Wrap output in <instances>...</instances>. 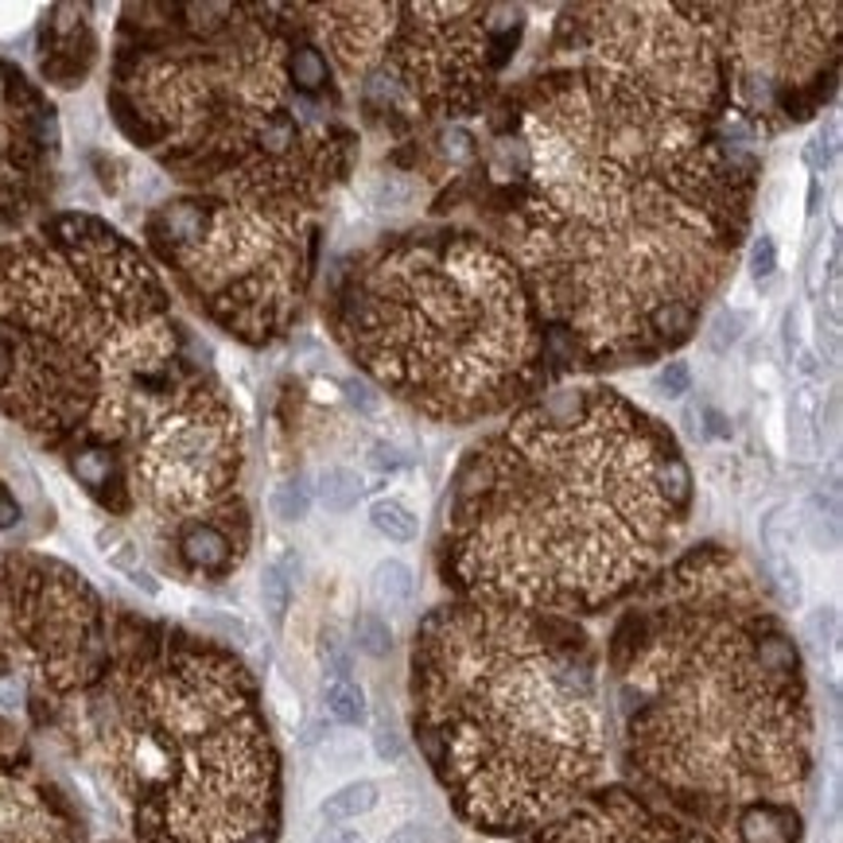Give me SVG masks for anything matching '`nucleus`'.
Wrapping results in <instances>:
<instances>
[{
    "mask_svg": "<svg viewBox=\"0 0 843 843\" xmlns=\"http://www.w3.org/2000/svg\"><path fill=\"white\" fill-rule=\"evenodd\" d=\"M719 125L579 55L521 93L528 164L501 250L567 358L649 361L692 339L751 226L754 159Z\"/></svg>",
    "mask_w": 843,
    "mask_h": 843,
    "instance_id": "nucleus-1",
    "label": "nucleus"
},
{
    "mask_svg": "<svg viewBox=\"0 0 843 843\" xmlns=\"http://www.w3.org/2000/svg\"><path fill=\"white\" fill-rule=\"evenodd\" d=\"M692 506L677 439L622 393L557 389L463 459L444 521L459 599L591 614L668 567Z\"/></svg>",
    "mask_w": 843,
    "mask_h": 843,
    "instance_id": "nucleus-2",
    "label": "nucleus"
},
{
    "mask_svg": "<svg viewBox=\"0 0 843 843\" xmlns=\"http://www.w3.org/2000/svg\"><path fill=\"white\" fill-rule=\"evenodd\" d=\"M611 673L646 797L723 843L758 808H801L816 742L805 661L731 548H695L641 587Z\"/></svg>",
    "mask_w": 843,
    "mask_h": 843,
    "instance_id": "nucleus-3",
    "label": "nucleus"
},
{
    "mask_svg": "<svg viewBox=\"0 0 843 843\" xmlns=\"http://www.w3.org/2000/svg\"><path fill=\"white\" fill-rule=\"evenodd\" d=\"M206 378L156 265L93 214L0 241V412L117 518L120 467Z\"/></svg>",
    "mask_w": 843,
    "mask_h": 843,
    "instance_id": "nucleus-4",
    "label": "nucleus"
},
{
    "mask_svg": "<svg viewBox=\"0 0 843 843\" xmlns=\"http://www.w3.org/2000/svg\"><path fill=\"white\" fill-rule=\"evenodd\" d=\"M292 43V4H132L113 55V117L191 195L323 214L354 137L339 93L296 86Z\"/></svg>",
    "mask_w": 843,
    "mask_h": 843,
    "instance_id": "nucleus-5",
    "label": "nucleus"
},
{
    "mask_svg": "<svg viewBox=\"0 0 843 843\" xmlns=\"http://www.w3.org/2000/svg\"><path fill=\"white\" fill-rule=\"evenodd\" d=\"M412 727L467 825L537 832L602 778L591 641L557 614L455 595L412 641Z\"/></svg>",
    "mask_w": 843,
    "mask_h": 843,
    "instance_id": "nucleus-6",
    "label": "nucleus"
},
{
    "mask_svg": "<svg viewBox=\"0 0 843 843\" xmlns=\"http://www.w3.org/2000/svg\"><path fill=\"white\" fill-rule=\"evenodd\" d=\"M86 719L140 843H277L280 758L230 649L120 618Z\"/></svg>",
    "mask_w": 843,
    "mask_h": 843,
    "instance_id": "nucleus-7",
    "label": "nucleus"
},
{
    "mask_svg": "<svg viewBox=\"0 0 843 843\" xmlns=\"http://www.w3.org/2000/svg\"><path fill=\"white\" fill-rule=\"evenodd\" d=\"M331 327L366 378L436 424L501 417L545 373V323L518 265L471 230H408L354 253Z\"/></svg>",
    "mask_w": 843,
    "mask_h": 843,
    "instance_id": "nucleus-8",
    "label": "nucleus"
},
{
    "mask_svg": "<svg viewBox=\"0 0 843 843\" xmlns=\"http://www.w3.org/2000/svg\"><path fill=\"white\" fill-rule=\"evenodd\" d=\"M319 214L245 199H167L144 218L149 253L210 323L269 346L296 323L316 277Z\"/></svg>",
    "mask_w": 843,
    "mask_h": 843,
    "instance_id": "nucleus-9",
    "label": "nucleus"
},
{
    "mask_svg": "<svg viewBox=\"0 0 843 843\" xmlns=\"http://www.w3.org/2000/svg\"><path fill=\"white\" fill-rule=\"evenodd\" d=\"M307 31L370 113L471 117L501 66L490 4H299Z\"/></svg>",
    "mask_w": 843,
    "mask_h": 843,
    "instance_id": "nucleus-10",
    "label": "nucleus"
},
{
    "mask_svg": "<svg viewBox=\"0 0 843 843\" xmlns=\"http://www.w3.org/2000/svg\"><path fill=\"white\" fill-rule=\"evenodd\" d=\"M105 661V611L82 575L36 552H0V677L59 704L82 695Z\"/></svg>",
    "mask_w": 843,
    "mask_h": 843,
    "instance_id": "nucleus-11",
    "label": "nucleus"
},
{
    "mask_svg": "<svg viewBox=\"0 0 843 843\" xmlns=\"http://www.w3.org/2000/svg\"><path fill=\"white\" fill-rule=\"evenodd\" d=\"M731 113L801 125L825 102L840 59V4H719Z\"/></svg>",
    "mask_w": 843,
    "mask_h": 843,
    "instance_id": "nucleus-12",
    "label": "nucleus"
},
{
    "mask_svg": "<svg viewBox=\"0 0 843 843\" xmlns=\"http://www.w3.org/2000/svg\"><path fill=\"white\" fill-rule=\"evenodd\" d=\"M59 120L16 63L0 59V226L20 222L55 183Z\"/></svg>",
    "mask_w": 843,
    "mask_h": 843,
    "instance_id": "nucleus-13",
    "label": "nucleus"
},
{
    "mask_svg": "<svg viewBox=\"0 0 843 843\" xmlns=\"http://www.w3.org/2000/svg\"><path fill=\"white\" fill-rule=\"evenodd\" d=\"M521 843H723L688 816L626 785L595 789Z\"/></svg>",
    "mask_w": 843,
    "mask_h": 843,
    "instance_id": "nucleus-14",
    "label": "nucleus"
},
{
    "mask_svg": "<svg viewBox=\"0 0 843 843\" xmlns=\"http://www.w3.org/2000/svg\"><path fill=\"white\" fill-rule=\"evenodd\" d=\"M43 75L59 86H78L93 63V36L86 28L82 9L63 4L51 12V24L43 28Z\"/></svg>",
    "mask_w": 843,
    "mask_h": 843,
    "instance_id": "nucleus-15",
    "label": "nucleus"
},
{
    "mask_svg": "<svg viewBox=\"0 0 843 843\" xmlns=\"http://www.w3.org/2000/svg\"><path fill=\"white\" fill-rule=\"evenodd\" d=\"M378 797H381V789L373 785V781H350V785L334 789L331 797L323 801L319 816H323L327 825H346L354 816L373 813V808H378Z\"/></svg>",
    "mask_w": 843,
    "mask_h": 843,
    "instance_id": "nucleus-16",
    "label": "nucleus"
},
{
    "mask_svg": "<svg viewBox=\"0 0 843 843\" xmlns=\"http://www.w3.org/2000/svg\"><path fill=\"white\" fill-rule=\"evenodd\" d=\"M816 389L805 385V389L793 393V405H789V444H793V455L797 459H813L816 455Z\"/></svg>",
    "mask_w": 843,
    "mask_h": 843,
    "instance_id": "nucleus-17",
    "label": "nucleus"
},
{
    "mask_svg": "<svg viewBox=\"0 0 843 843\" xmlns=\"http://www.w3.org/2000/svg\"><path fill=\"white\" fill-rule=\"evenodd\" d=\"M323 707L334 723H343V727H361L370 707H366V692L361 685H354L350 677H334L331 685L323 688Z\"/></svg>",
    "mask_w": 843,
    "mask_h": 843,
    "instance_id": "nucleus-18",
    "label": "nucleus"
},
{
    "mask_svg": "<svg viewBox=\"0 0 843 843\" xmlns=\"http://www.w3.org/2000/svg\"><path fill=\"white\" fill-rule=\"evenodd\" d=\"M373 599L381 602V606H405L408 599H412V591H417V575H412V567L405 564V560H381L378 567H373Z\"/></svg>",
    "mask_w": 843,
    "mask_h": 843,
    "instance_id": "nucleus-19",
    "label": "nucleus"
},
{
    "mask_svg": "<svg viewBox=\"0 0 843 843\" xmlns=\"http://www.w3.org/2000/svg\"><path fill=\"white\" fill-rule=\"evenodd\" d=\"M370 525L378 528L385 540H397V545H408V540H417L420 533V521L417 513L408 510L405 501L397 498H381L370 506Z\"/></svg>",
    "mask_w": 843,
    "mask_h": 843,
    "instance_id": "nucleus-20",
    "label": "nucleus"
},
{
    "mask_svg": "<svg viewBox=\"0 0 843 843\" xmlns=\"http://www.w3.org/2000/svg\"><path fill=\"white\" fill-rule=\"evenodd\" d=\"M361 478L354 471H346V467H327L323 474H319V501H323L331 513H350L354 506H358L361 498Z\"/></svg>",
    "mask_w": 843,
    "mask_h": 843,
    "instance_id": "nucleus-21",
    "label": "nucleus"
},
{
    "mask_svg": "<svg viewBox=\"0 0 843 843\" xmlns=\"http://www.w3.org/2000/svg\"><path fill=\"white\" fill-rule=\"evenodd\" d=\"M260 599H265V611H269L272 626H284L288 606H292V564H288V560H272V564L265 567Z\"/></svg>",
    "mask_w": 843,
    "mask_h": 843,
    "instance_id": "nucleus-22",
    "label": "nucleus"
},
{
    "mask_svg": "<svg viewBox=\"0 0 843 843\" xmlns=\"http://www.w3.org/2000/svg\"><path fill=\"white\" fill-rule=\"evenodd\" d=\"M269 510L280 521H304L311 510V486L304 478H288L280 486H272L269 494Z\"/></svg>",
    "mask_w": 843,
    "mask_h": 843,
    "instance_id": "nucleus-23",
    "label": "nucleus"
},
{
    "mask_svg": "<svg viewBox=\"0 0 843 843\" xmlns=\"http://www.w3.org/2000/svg\"><path fill=\"white\" fill-rule=\"evenodd\" d=\"M354 646H358L366 657H385V653L393 649L389 622L381 618V614H373V611L358 614V622H354Z\"/></svg>",
    "mask_w": 843,
    "mask_h": 843,
    "instance_id": "nucleus-24",
    "label": "nucleus"
},
{
    "mask_svg": "<svg viewBox=\"0 0 843 843\" xmlns=\"http://www.w3.org/2000/svg\"><path fill=\"white\" fill-rule=\"evenodd\" d=\"M739 339H742V316L731 311V307H719L712 316V323H707V343H712V350L727 354Z\"/></svg>",
    "mask_w": 843,
    "mask_h": 843,
    "instance_id": "nucleus-25",
    "label": "nucleus"
},
{
    "mask_svg": "<svg viewBox=\"0 0 843 843\" xmlns=\"http://www.w3.org/2000/svg\"><path fill=\"white\" fill-rule=\"evenodd\" d=\"M412 183L400 176H381L378 183H373V206H381V210H400V206L412 203Z\"/></svg>",
    "mask_w": 843,
    "mask_h": 843,
    "instance_id": "nucleus-26",
    "label": "nucleus"
},
{
    "mask_svg": "<svg viewBox=\"0 0 843 843\" xmlns=\"http://www.w3.org/2000/svg\"><path fill=\"white\" fill-rule=\"evenodd\" d=\"M805 641L813 653H828L835 641V611H816L805 618Z\"/></svg>",
    "mask_w": 843,
    "mask_h": 843,
    "instance_id": "nucleus-27",
    "label": "nucleus"
},
{
    "mask_svg": "<svg viewBox=\"0 0 843 843\" xmlns=\"http://www.w3.org/2000/svg\"><path fill=\"white\" fill-rule=\"evenodd\" d=\"M657 389L665 393V397H685V393L692 389V370H688V361L668 358L657 373Z\"/></svg>",
    "mask_w": 843,
    "mask_h": 843,
    "instance_id": "nucleus-28",
    "label": "nucleus"
},
{
    "mask_svg": "<svg viewBox=\"0 0 843 843\" xmlns=\"http://www.w3.org/2000/svg\"><path fill=\"white\" fill-rule=\"evenodd\" d=\"M774 272H778V245H774L769 233H758L754 245H751V277L769 280Z\"/></svg>",
    "mask_w": 843,
    "mask_h": 843,
    "instance_id": "nucleus-29",
    "label": "nucleus"
},
{
    "mask_svg": "<svg viewBox=\"0 0 843 843\" xmlns=\"http://www.w3.org/2000/svg\"><path fill=\"white\" fill-rule=\"evenodd\" d=\"M832 152H835L832 137H825V132H816V137L805 144V152H801V156H805L808 171H816V176H820V171H825V167L832 164Z\"/></svg>",
    "mask_w": 843,
    "mask_h": 843,
    "instance_id": "nucleus-30",
    "label": "nucleus"
},
{
    "mask_svg": "<svg viewBox=\"0 0 843 843\" xmlns=\"http://www.w3.org/2000/svg\"><path fill=\"white\" fill-rule=\"evenodd\" d=\"M405 463H408V455L400 451V447L373 444V451H370V467H373V471H400Z\"/></svg>",
    "mask_w": 843,
    "mask_h": 843,
    "instance_id": "nucleus-31",
    "label": "nucleus"
},
{
    "mask_svg": "<svg viewBox=\"0 0 843 843\" xmlns=\"http://www.w3.org/2000/svg\"><path fill=\"white\" fill-rule=\"evenodd\" d=\"M373 746H378V754L385 762H397L400 754H405V742H400V735L393 731V727H385V723H381L378 735H373Z\"/></svg>",
    "mask_w": 843,
    "mask_h": 843,
    "instance_id": "nucleus-32",
    "label": "nucleus"
},
{
    "mask_svg": "<svg viewBox=\"0 0 843 843\" xmlns=\"http://www.w3.org/2000/svg\"><path fill=\"white\" fill-rule=\"evenodd\" d=\"M346 400L361 412H378L381 408V397L370 389V385H361V381H346Z\"/></svg>",
    "mask_w": 843,
    "mask_h": 843,
    "instance_id": "nucleus-33",
    "label": "nucleus"
},
{
    "mask_svg": "<svg viewBox=\"0 0 843 843\" xmlns=\"http://www.w3.org/2000/svg\"><path fill=\"white\" fill-rule=\"evenodd\" d=\"M311 843H366V835L354 832V828H343V825H327Z\"/></svg>",
    "mask_w": 843,
    "mask_h": 843,
    "instance_id": "nucleus-34",
    "label": "nucleus"
},
{
    "mask_svg": "<svg viewBox=\"0 0 843 843\" xmlns=\"http://www.w3.org/2000/svg\"><path fill=\"white\" fill-rule=\"evenodd\" d=\"M20 521V501L12 498V490L0 482V528H12Z\"/></svg>",
    "mask_w": 843,
    "mask_h": 843,
    "instance_id": "nucleus-35",
    "label": "nucleus"
},
{
    "mask_svg": "<svg viewBox=\"0 0 843 843\" xmlns=\"http://www.w3.org/2000/svg\"><path fill=\"white\" fill-rule=\"evenodd\" d=\"M389 843H436V840H432V828L427 825H405L389 835Z\"/></svg>",
    "mask_w": 843,
    "mask_h": 843,
    "instance_id": "nucleus-36",
    "label": "nucleus"
}]
</instances>
